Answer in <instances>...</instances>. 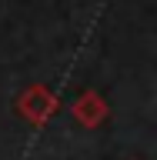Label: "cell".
<instances>
[{"label": "cell", "instance_id": "6da1fadb", "mask_svg": "<svg viewBox=\"0 0 157 160\" xmlns=\"http://www.w3.org/2000/svg\"><path fill=\"white\" fill-rule=\"evenodd\" d=\"M20 113L34 123H44V120L54 113V97H50L44 87H34L27 97H20Z\"/></svg>", "mask_w": 157, "mask_h": 160}, {"label": "cell", "instance_id": "7a4b0ae2", "mask_svg": "<svg viewBox=\"0 0 157 160\" xmlns=\"http://www.w3.org/2000/svg\"><path fill=\"white\" fill-rule=\"evenodd\" d=\"M74 117H77L84 127H97L100 120L107 117V107H104V100H100L97 93H87V97H80V100H77Z\"/></svg>", "mask_w": 157, "mask_h": 160}]
</instances>
